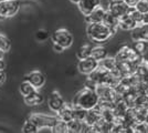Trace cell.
<instances>
[{"instance_id": "cell-1", "label": "cell", "mask_w": 148, "mask_h": 133, "mask_svg": "<svg viewBox=\"0 0 148 133\" xmlns=\"http://www.w3.org/2000/svg\"><path fill=\"white\" fill-rule=\"evenodd\" d=\"M99 101V96L96 93L95 90L83 88L79 90L72 100V105L76 108H82L84 110H90V109L95 108Z\"/></svg>"}, {"instance_id": "cell-2", "label": "cell", "mask_w": 148, "mask_h": 133, "mask_svg": "<svg viewBox=\"0 0 148 133\" xmlns=\"http://www.w3.org/2000/svg\"><path fill=\"white\" fill-rule=\"evenodd\" d=\"M87 37L96 43H105L114 36L110 28H107L103 22L90 23L86 27Z\"/></svg>"}, {"instance_id": "cell-3", "label": "cell", "mask_w": 148, "mask_h": 133, "mask_svg": "<svg viewBox=\"0 0 148 133\" xmlns=\"http://www.w3.org/2000/svg\"><path fill=\"white\" fill-rule=\"evenodd\" d=\"M52 41H53V43H58L62 45L64 49H69L73 44L74 38L73 34L70 32V30L65 29V28H60L53 32Z\"/></svg>"}, {"instance_id": "cell-4", "label": "cell", "mask_w": 148, "mask_h": 133, "mask_svg": "<svg viewBox=\"0 0 148 133\" xmlns=\"http://www.w3.org/2000/svg\"><path fill=\"white\" fill-rule=\"evenodd\" d=\"M20 9L19 0H0V19L13 17Z\"/></svg>"}, {"instance_id": "cell-5", "label": "cell", "mask_w": 148, "mask_h": 133, "mask_svg": "<svg viewBox=\"0 0 148 133\" xmlns=\"http://www.w3.org/2000/svg\"><path fill=\"white\" fill-rule=\"evenodd\" d=\"M130 5L125 1V0H110L108 5H107V10L112 12L114 16H116L117 18L122 17L124 14L128 12Z\"/></svg>"}, {"instance_id": "cell-6", "label": "cell", "mask_w": 148, "mask_h": 133, "mask_svg": "<svg viewBox=\"0 0 148 133\" xmlns=\"http://www.w3.org/2000/svg\"><path fill=\"white\" fill-rule=\"evenodd\" d=\"M99 62L94 59L92 56L87 58H84V59H81L77 63V70L79 72L82 73V74H90L91 72H93L94 70L99 67Z\"/></svg>"}, {"instance_id": "cell-7", "label": "cell", "mask_w": 148, "mask_h": 133, "mask_svg": "<svg viewBox=\"0 0 148 133\" xmlns=\"http://www.w3.org/2000/svg\"><path fill=\"white\" fill-rule=\"evenodd\" d=\"M29 120L32 121L38 127V129H39V127H44V125L52 127L53 123L56 122V118H53V116H50V115L42 114V113H32L29 116Z\"/></svg>"}, {"instance_id": "cell-8", "label": "cell", "mask_w": 148, "mask_h": 133, "mask_svg": "<svg viewBox=\"0 0 148 133\" xmlns=\"http://www.w3.org/2000/svg\"><path fill=\"white\" fill-rule=\"evenodd\" d=\"M25 80H27L28 82H30L34 89H40L42 88L45 83V76L44 74L39 71V70H34V71H31L29 72L27 76H25Z\"/></svg>"}, {"instance_id": "cell-9", "label": "cell", "mask_w": 148, "mask_h": 133, "mask_svg": "<svg viewBox=\"0 0 148 133\" xmlns=\"http://www.w3.org/2000/svg\"><path fill=\"white\" fill-rule=\"evenodd\" d=\"M79 9L83 16H87L95 10L96 8L102 6V0H80L79 3Z\"/></svg>"}, {"instance_id": "cell-10", "label": "cell", "mask_w": 148, "mask_h": 133, "mask_svg": "<svg viewBox=\"0 0 148 133\" xmlns=\"http://www.w3.org/2000/svg\"><path fill=\"white\" fill-rule=\"evenodd\" d=\"M64 99L62 98V95L60 94V92L58 91H53L51 92L49 99H48V105H49V109L53 112H58L60 109L63 107L64 104Z\"/></svg>"}, {"instance_id": "cell-11", "label": "cell", "mask_w": 148, "mask_h": 133, "mask_svg": "<svg viewBox=\"0 0 148 133\" xmlns=\"http://www.w3.org/2000/svg\"><path fill=\"white\" fill-rule=\"evenodd\" d=\"M133 41H146L148 42V25H137L130 32Z\"/></svg>"}, {"instance_id": "cell-12", "label": "cell", "mask_w": 148, "mask_h": 133, "mask_svg": "<svg viewBox=\"0 0 148 133\" xmlns=\"http://www.w3.org/2000/svg\"><path fill=\"white\" fill-rule=\"evenodd\" d=\"M102 22L104 23L107 28L111 29V31L113 32V34H116L118 31V18L116 16H114L112 12H110L107 9L105 10L104 17H103V20Z\"/></svg>"}, {"instance_id": "cell-13", "label": "cell", "mask_w": 148, "mask_h": 133, "mask_svg": "<svg viewBox=\"0 0 148 133\" xmlns=\"http://www.w3.org/2000/svg\"><path fill=\"white\" fill-rule=\"evenodd\" d=\"M105 9L103 6H99V8H96L95 10H93L92 12L87 16H84V21L86 22L87 25L90 23H97V22H102L103 17H104Z\"/></svg>"}, {"instance_id": "cell-14", "label": "cell", "mask_w": 148, "mask_h": 133, "mask_svg": "<svg viewBox=\"0 0 148 133\" xmlns=\"http://www.w3.org/2000/svg\"><path fill=\"white\" fill-rule=\"evenodd\" d=\"M23 99H25V102L27 105H30V107H34V105H39V104H41L42 102H43V95L41 94L39 91H38V89H36L34 91H32L31 93L29 94H27L23 96Z\"/></svg>"}, {"instance_id": "cell-15", "label": "cell", "mask_w": 148, "mask_h": 133, "mask_svg": "<svg viewBox=\"0 0 148 133\" xmlns=\"http://www.w3.org/2000/svg\"><path fill=\"white\" fill-rule=\"evenodd\" d=\"M136 25H137V23L130 18L127 13L118 18V28L123 31H132Z\"/></svg>"}, {"instance_id": "cell-16", "label": "cell", "mask_w": 148, "mask_h": 133, "mask_svg": "<svg viewBox=\"0 0 148 133\" xmlns=\"http://www.w3.org/2000/svg\"><path fill=\"white\" fill-rule=\"evenodd\" d=\"M56 114H58V119L69 122L73 119V105L70 103H64L63 107L56 112Z\"/></svg>"}, {"instance_id": "cell-17", "label": "cell", "mask_w": 148, "mask_h": 133, "mask_svg": "<svg viewBox=\"0 0 148 133\" xmlns=\"http://www.w3.org/2000/svg\"><path fill=\"white\" fill-rule=\"evenodd\" d=\"M102 118V114H101V111L97 107L93 109H90L86 111V115H85V119H84V122L86 123L87 125L92 127L93 124H95L97 121Z\"/></svg>"}, {"instance_id": "cell-18", "label": "cell", "mask_w": 148, "mask_h": 133, "mask_svg": "<svg viewBox=\"0 0 148 133\" xmlns=\"http://www.w3.org/2000/svg\"><path fill=\"white\" fill-rule=\"evenodd\" d=\"M91 56H92L94 59H96L99 62H101L104 58H106L108 56V52L106 50L105 47H102V45H96V47H93L92 48V52H91Z\"/></svg>"}, {"instance_id": "cell-19", "label": "cell", "mask_w": 148, "mask_h": 133, "mask_svg": "<svg viewBox=\"0 0 148 133\" xmlns=\"http://www.w3.org/2000/svg\"><path fill=\"white\" fill-rule=\"evenodd\" d=\"M99 64L102 67H104L105 69L107 71H113V70H116L117 69V60L115 59V57H110L107 56L106 58H104Z\"/></svg>"}, {"instance_id": "cell-20", "label": "cell", "mask_w": 148, "mask_h": 133, "mask_svg": "<svg viewBox=\"0 0 148 133\" xmlns=\"http://www.w3.org/2000/svg\"><path fill=\"white\" fill-rule=\"evenodd\" d=\"M92 44L91 43H83L80 48L76 51V57L79 60L81 59H84L91 56V52H92Z\"/></svg>"}, {"instance_id": "cell-21", "label": "cell", "mask_w": 148, "mask_h": 133, "mask_svg": "<svg viewBox=\"0 0 148 133\" xmlns=\"http://www.w3.org/2000/svg\"><path fill=\"white\" fill-rule=\"evenodd\" d=\"M83 121L72 119L68 122V132L70 133H80L82 132Z\"/></svg>"}, {"instance_id": "cell-22", "label": "cell", "mask_w": 148, "mask_h": 133, "mask_svg": "<svg viewBox=\"0 0 148 133\" xmlns=\"http://www.w3.org/2000/svg\"><path fill=\"white\" fill-rule=\"evenodd\" d=\"M52 132L56 133H65L68 132V122L60 119H56L52 125Z\"/></svg>"}, {"instance_id": "cell-23", "label": "cell", "mask_w": 148, "mask_h": 133, "mask_svg": "<svg viewBox=\"0 0 148 133\" xmlns=\"http://www.w3.org/2000/svg\"><path fill=\"white\" fill-rule=\"evenodd\" d=\"M135 43L133 45V49L139 54L144 56L148 52V42L146 41H134Z\"/></svg>"}, {"instance_id": "cell-24", "label": "cell", "mask_w": 148, "mask_h": 133, "mask_svg": "<svg viewBox=\"0 0 148 133\" xmlns=\"http://www.w3.org/2000/svg\"><path fill=\"white\" fill-rule=\"evenodd\" d=\"M34 90H36L34 87H33L30 82H28L27 80L22 81V82L20 83V85H19V92L23 95V96L27 94H29V93H31V92L34 91Z\"/></svg>"}, {"instance_id": "cell-25", "label": "cell", "mask_w": 148, "mask_h": 133, "mask_svg": "<svg viewBox=\"0 0 148 133\" xmlns=\"http://www.w3.org/2000/svg\"><path fill=\"white\" fill-rule=\"evenodd\" d=\"M127 14L130 16L132 19L135 21L137 25H140V22H142V17H143V13L139 12L137 9H136L134 6H130V9H128V12Z\"/></svg>"}, {"instance_id": "cell-26", "label": "cell", "mask_w": 148, "mask_h": 133, "mask_svg": "<svg viewBox=\"0 0 148 133\" xmlns=\"http://www.w3.org/2000/svg\"><path fill=\"white\" fill-rule=\"evenodd\" d=\"M11 48V41L10 39L7 37L5 33L0 32V50H2L3 52L10 50Z\"/></svg>"}, {"instance_id": "cell-27", "label": "cell", "mask_w": 148, "mask_h": 133, "mask_svg": "<svg viewBox=\"0 0 148 133\" xmlns=\"http://www.w3.org/2000/svg\"><path fill=\"white\" fill-rule=\"evenodd\" d=\"M22 132L23 133H36L38 132V127L29 119L25 121V124L22 125Z\"/></svg>"}, {"instance_id": "cell-28", "label": "cell", "mask_w": 148, "mask_h": 133, "mask_svg": "<svg viewBox=\"0 0 148 133\" xmlns=\"http://www.w3.org/2000/svg\"><path fill=\"white\" fill-rule=\"evenodd\" d=\"M86 111L87 110H84V109H82V108L73 107V119H75V120H80V121H84L85 115H86Z\"/></svg>"}, {"instance_id": "cell-29", "label": "cell", "mask_w": 148, "mask_h": 133, "mask_svg": "<svg viewBox=\"0 0 148 133\" xmlns=\"http://www.w3.org/2000/svg\"><path fill=\"white\" fill-rule=\"evenodd\" d=\"M134 7L139 12H148V0H138Z\"/></svg>"}, {"instance_id": "cell-30", "label": "cell", "mask_w": 148, "mask_h": 133, "mask_svg": "<svg viewBox=\"0 0 148 133\" xmlns=\"http://www.w3.org/2000/svg\"><path fill=\"white\" fill-rule=\"evenodd\" d=\"M36 38L39 40V41H44L49 38V32L44 29H40L36 32Z\"/></svg>"}, {"instance_id": "cell-31", "label": "cell", "mask_w": 148, "mask_h": 133, "mask_svg": "<svg viewBox=\"0 0 148 133\" xmlns=\"http://www.w3.org/2000/svg\"><path fill=\"white\" fill-rule=\"evenodd\" d=\"M97 85H99V84L95 82V81H93L92 79H90L88 76H87V79L85 80V82H84V88L91 89V90H95Z\"/></svg>"}, {"instance_id": "cell-32", "label": "cell", "mask_w": 148, "mask_h": 133, "mask_svg": "<svg viewBox=\"0 0 148 133\" xmlns=\"http://www.w3.org/2000/svg\"><path fill=\"white\" fill-rule=\"evenodd\" d=\"M52 48H53V50L56 51V52H58V53H61V52H63V51L65 50L62 45H60V44H58V43H53Z\"/></svg>"}, {"instance_id": "cell-33", "label": "cell", "mask_w": 148, "mask_h": 133, "mask_svg": "<svg viewBox=\"0 0 148 133\" xmlns=\"http://www.w3.org/2000/svg\"><path fill=\"white\" fill-rule=\"evenodd\" d=\"M6 79H7V76H6L5 70H0V85H2V84L5 83Z\"/></svg>"}, {"instance_id": "cell-34", "label": "cell", "mask_w": 148, "mask_h": 133, "mask_svg": "<svg viewBox=\"0 0 148 133\" xmlns=\"http://www.w3.org/2000/svg\"><path fill=\"white\" fill-rule=\"evenodd\" d=\"M140 25H148V12L143 13V17H142V22H140Z\"/></svg>"}, {"instance_id": "cell-35", "label": "cell", "mask_w": 148, "mask_h": 133, "mask_svg": "<svg viewBox=\"0 0 148 133\" xmlns=\"http://www.w3.org/2000/svg\"><path fill=\"white\" fill-rule=\"evenodd\" d=\"M5 68H6V62L2 58V59H0V70H5Z\"/></svg>"}, {"instance_id": "cell-36", "label": "cell", "mask_w": 148, "mask_h": 133, "mask_svg": "<svg viewBox=\"0 0 148 133\" xmlns=\"http://www.w3.org/2000/svg\"><path fill=\"white\" fill-rule=\"evenodd\" d=\"M125 1H126V2H127L130 6H135L136 2H137L138 0H125Z\"/></svg>"}, {"instance_id": "cell-37", "label": "cell", "mask_w": 148, "mask_h": 133, "mask_svg": "<svg viewBox=\"0 0 148 133\" xmlns=\"http://www.w3.org/2000/svg\"><path fill=\"white\" fill-rule=\"evenodd\" d=\"M3 54H5V52L2 50H0V59H2L3 58Z\"/></svg>"}, {"instance_id": "cell-38", "label": "cell", "mask_w": 148, "mask_h": 133, "mask_svg": "<svg viewBox=\"0 0 148 133\" xmlns=\"http://www.w3.org/2000/svg\"><path fill=\"white\" fill-rule=\"evenodd\" d=\"M70 1H71V2H73V3H76V5H77L80 0H70Z\"/></svg>"}]
</instances>
